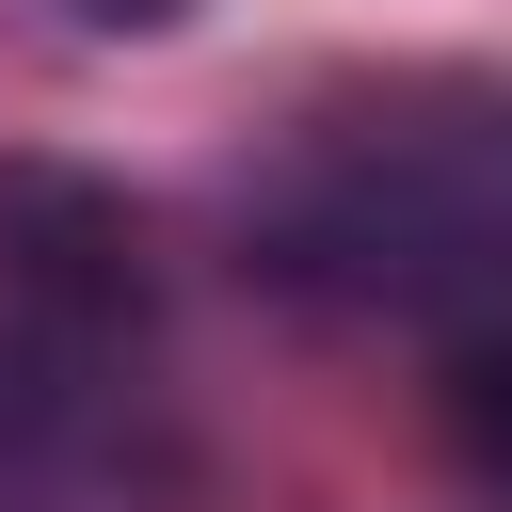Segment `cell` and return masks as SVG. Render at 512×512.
I'll list each match as a JSON object with an SVG mask.
<instances>
[{"label":"cell","mask_w":512,"mask_h":512,"mask_svg":"<svg viewBox=\"0 0 512 512\" xmlns=\"http://www.w3.org/2000/svg\"><path fill=\"white\" fill-rule=\"evenodd\" d=\"M64 16H80V32H176L192 0H64Z\"/></svg>","instance_id":"cell-1"}]
</instances>
